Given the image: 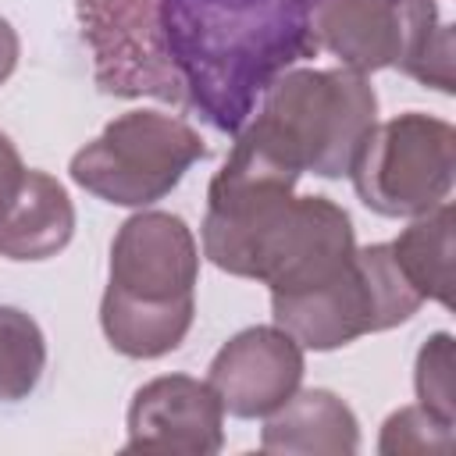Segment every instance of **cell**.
I'll return each instance as SVG.
<instances>
[{"mask_svg":"<svg viewBox=\"0 0 456 456\" xmlns=\"http://www.w3.org/2000/svg\"><path fill=\"white\" fill-rule=\"evenodd\" d=\"M153 25L182 103L228 135L285 68L317 53L310 0H157Z\"/></svg>","mask_w":456,"mask_h":456,"instance_id":"1","label":"cell"},{"mask_svg":"<svg viewBox=\"0 0 456 456\" xmlns=\"http://www.w3.org/2000/svg\"><path fill=\"white\" fill-rule=\"evenodd\" d=\"M200 246L192 228L167 210L132 214L107 264L100 328L107 342L132 360H157L178 349L196 317Z\"/></svg>","mask_w":456,"mask_h":456,"instance_id":"2","label":"cell"},{"mask_svg":"<svg viewBox=\"0 0 456 456\" xmlns=\"http://www.w3.org/2000/svg\"><path fill=\"white\" fill-rule=\"evenodd\" d=\"M374 121L378 93L367 75L349 68H285L242 128L299 175L342 178Z\"/></svg>","mask_w":456,"mask_h":456,"instance_id":"3","label":"cell"},{"mask_svg":"<svg viewBox=\"0 0 456 456\" xmlns=\"http://www.w3.org/2000/svg\"><path fill=\"white\" fill-rule=\"evenodd\" d=\"M420 303L424 299L399 271L392 246L374 242L356 246L342 267L306 289L271 292V321L303 349L331 353L410 321Z\"/></svg>","mask_w":456,"mask_h":456,"instance_id":"4","label":"cell"},{"mask_svg":"<svg viewBox=\"0 0 456 456\" xmlns=\"http://www.w3.org/2000/svg\"><path fill=\"white\" fill-rule=\"evenodd\" d=\"M310 36L338 68H399L452 93V25L438 18L435 0H310Z\"/></svg>","mask_w":456,"mask_h":456,"instance_id":"5","label":"cell"},{"mask_svg":"<svg viewBox=\"0 0 456 456\" xmlns=\"http://www.w3.org/2000/svg\"><path fill=\"white\" fill-rule=\"evenodd\" d=\"M203 157V135L178 114L128 110L71 157L68 175L103 203L142 210L164 200Z\"/></svg>","mask_w":456,"mask_h":456,"instance_id":"6","label":"cell"},{"mask_svg":"<svg viewBox=\"0 0 456 456\" xmlns=\"http://www.w3.org/2000/svg\"><path fill=\"white\" fill-rule=\"evenodd\" d=\"M349 178L367 210L381 217H420L452 192L456 128L420 110L374 121L349 164Z\"/></svg>","mask_w":456,"mask_h":456,"instance_id":"7","label":"cell"},{"mask_svg":"<svg viewBox=\"0 0 456 456\" xmlns=\"http://www.w3.org/2000/svg\"><path fill=\"white\" fill-rule=\"evenodd\" d=\"M93 53V78L114 96H157L182 103V89L157 43V0H75Z\"/></svg>","mask_w":456,"mask_h":456,"instance_id":"8","label":"cell"},{"mask_svg":"<svg viewBox=\"0 0 456 456\" xmlns=\"http://www.w3.org/2000/svg\"><path fill=\"white\" fill-rule=\"evenodd\" d=\"M303 346L278 324H253L232 335L210 360L207 385L224 413L256 420L278 410L303 381Z\"/></svg>","mask_w":456,"mask_h":456,"instance_id":"9","label":"cell"},{"mask_svg":"<svg viewBox=\"0 0 456 456\" xmlns=\"http://www.w3.org/2000/svg\"><path fill=\"white\" fill-rule=\"evenodd\" d=\"M224 445V406L217 392L189 374H160L128 403L125 452L214 456Z\"/></svg>","mask_w":456,"mask_h":456,"instance_id":"10","label":"cell"},{"mask_svg":"<svg viewBox=\"0 0 456 456\" xmlns=\"http://www.w3.org/2000/svg\"><path fill=\"white\" fill-rule=\"evenodd\" d=\"M260 449L285 456H353L360 449V420L335 392L296 388L267 413Z\"/></svg>","mask_w":456,"mask_h":456,"instance_id":"11","label":"cell"},{"mask_svg":"<svg viewBox=\"0 0 456 456\" xmlns=\"http://www.w3.org/2000/svg\"><path fill=\"white\" fill-rule=\"evenodd\" d=\"M75 235V207L64 185L46 171H25L18 196L0 217V256L50 260Z\"/></svg>","mask_w":456,"mask_h":456,"instance_id":"12","label":"cell"},{"mask_svg":"<svg viewBox=\"0 0 456 456\" xmlns=\"http://www.w3.org/2000/svg\"><path fill=\"white\" fill-rule=\"evenodd\" d=\"M452 224L456 210L445 200L435 210L413 217L399 239L388 242L399 271L420 292V299H435L442 306H452Z\"/></svg>","mask_w":456,"mask_h":456,"instance_id":"13","label":"cell"},{"mask_svg":"<svg viewBox=\"0 0 456 456\" xmlns=\"http://www.w3.org/2000/svg\"><path fill=\"white\" fill-rule=\"evenodd\" d=\"M46 370V338L36 317L0 306V403L28 399Z\"/></svg>","mask_w":456,"mask_h":456,"instance_id":"14","label":"cell"},{"mask_svg":"<svg viewBox=\"0 0 456 456\" xmlns=\"http://www.w3.org/2000/svg\"><path fill=\"white\" fill-rule=\"evenodd\" d=\"M413 388H417V403L456 424V399H452V335L449 331H435L431 338H424L417 363H413Z\"/></svg>","mask_w":456,"mask_h":456,"instance_id":"15","label":"cell"},{"mask_svg":"<svg viewBox=\"0 0 456 456\" xmlns=\"http://www.w3.org/2000/svg\"><path fill=\"white\" fill-rule=\"evenodd\" d=\"M452 449V424L428 413L420 403L395 410L381 424V456H399V452H449Z\"/></svg>","mask_w":456,"mask_h":456,"instance_id":"16","label":"cell"},{"mask_svg":"<svg viewBox=\"0 0 456 456\" xmlns=\"http://www.w3.org/2000/svg\"><path fill=\"white\" fill-rule=\"evenodd\" d=\"M25 171H28V167L21 164L18 146L0 132V217H4V210L11 207V200L18 196V185H21Z\"/></svg>","mask_w":456,"mask_h":456,"instance_id":"17","label":"cell"},{"mask_svg":"<svg viewBox=\"0 0 456 456\" xmlns=\"http://www.w3.org/2000/svg\"><path fill=\"white\" fill-rule=\"evenodd\" d=\"M18 53H21V43H18V32L7 18H0V86L14 75L18 68Z\"/></svg>","mask_w":456,"mask_h":456,"instance_id":"18","label":"cell"}]
</instances>
